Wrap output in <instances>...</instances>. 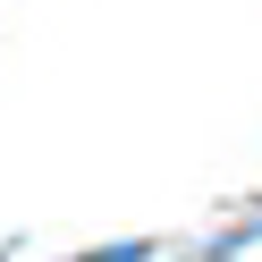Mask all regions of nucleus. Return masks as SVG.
I'll list each match as a JSON object with an SVG mask.
<instances>
[{
  "label": "nucleus",
  "mask_w": 262,
  "mask_h": 262,
  "mask_svg": "<svg viewBox=\"0 0 262 262\" xmlns=\"http://www.w3.org/2000/svg\"><path fill=\"white\" fill-rule=\"evenodd\" d=\"M152 245H102V254H85V262H144Z\"/></svg>",
  "instance_id": "f257e3e1"
}]
</instances>
